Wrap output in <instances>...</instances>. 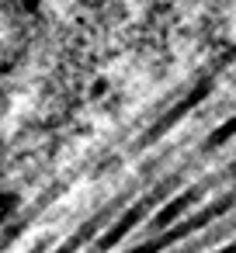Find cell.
Listing matches in <instances>:
<instances>
[{
	"instance_id": "cell-1",
	"label": "cell",
	"mask_w": 236,
	"mask_h": 253,
	"mask_svg": "<svg viewBox=\"0 0 236 253\" xmlns=\"http://www.w3.org/2000/svg\"><path fill=\"white\" fill-rule=\"evenodd\" d=\"M0 215H4V205H0Z\"/></svg>"
}]
</instances>
